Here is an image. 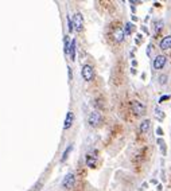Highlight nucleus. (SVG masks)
Wrapping results in <instances>:
<instances>
[{
	"label": "nucleus",
	"instance_id": "obj_7",
	"mask_svg": "<svg viewBox=\"0 0 171 191\" xmlns=\"http://www.w3.org/2000/svg\"><path fill=\"white\" fill-rule=\"evenodd\" d=\"M166 61H167V58L165 55H158L154 59V67L155 69H163V66L166 65Z\"/></svg>",
	"mask_w": 171,
	"mask_h": 191
},
{
	"label": "nucleus",
	"instance_id": "obj_6",
	"mask_svg": "<svg viewBox=\"0 0 171 191\" xmlns=\"http://www.w3.org/2000/svg\"><path fill=\"white\" fill-rule=\"evenodd\" d=\"M81 74H82V77H84V80H85V81H90L93 78V69H92V66H89V65L82 66Z\"/></svg>",
	"mask_w": 171,
	"mask_h": 191
},
{
	"label": "nucleus",
	"instance_id": "obj_4",
	"mask_svg": "<svg viewBox=\"0 0 171 191\" xmlns=\"http://www.w3.org/2000/svg\"><path fill=\"white\" fill-rule=\"evenodd\" d=\"M131 109H132V112L137 116L144 115V113H146V108H144V105L139 101H132V104H131Z\"/></svg>",
	"mask_w": 171,
	"mask_h": 191
},
{
	"label": "nucleus",
	"instance_id": "obj_12",
	"mask_svg": "<svg viewBox=\"0 0 171 191\" xmlns=\"http://www.w3.org/2000/svg\"><path fill=\"white\" fill-rule=\"evenodd\" d=\"M150 124H151V121H150V120H144V121H143L142 124H140V132H142V133H146V132L148 131Z\"/></svg>",
	"mask_w": 171,
	"mask_h": 191
},
{
	"label": "nucleus",
	"instance_id": "obj_8",
	"mask_svg": "<svg viewBox=\"0 0 171 191\" xmlns=\"http://www.w3.org/2000/svg\"><path fill=\"white\" fill-rule=\"evenodd\" d=\"M73 120H74V115L73 112H67L66 118H65V124H64V129H69L73 124Z\"/></svg>",
	"mask_w": 171,
	"mask_h": 191
},
{
	"label": "nucleus",
	"instance_id": "obj_17",
	"mask_svg": "<svg viewBox=\"0 0 171 191\" xmlns=\"http://www.w3.org/2000/svg\"><path fill=\"white\" fill-rule=\"evenodd\" d=\"M70 151H72V145H69L66 150H65V152H64V155H62V159H61V162H65V160L67 159V155H69Z\"/></svg>",
	"mask_w": 171,
	"mask_h": 191
},
{
	"label": "nucleus",
	"instance_id": "obj_9",
	"mask_svg": "<svg viewBox=\"0 0 171 191\" xmlns=\"http://www.w3.org/2000/svg\"><path fill=\"white\" fill-rule=\"evenodd\" d=\"M160 48L162 50H168L171 48V36H165V38L160 41Z\"/></svg>",
	"mask_w": 171,
	"mask_h": 191
},
{
	"label": "nucleus",
	"instance_id": "obj_1",
	"mask_svg": "<svg viewBox=\"0 0 171 191\" xmlns=\"http://www.w3.org/2000/svg\"><path fill=\"white\" fill-rule=\"evenodd\" d=\"M124 30H123V27H121L120 24H116V26H113L112 27V30H111V38L113 39L114 42H117V43H120V42H123V39H124Z\"/></svg>",
	"mask_w": 171,
	"mask_h": 191
},
{
	"label": "nucleus",
	"instance_id": "obj_19",
	"mask_svg": "<svg viewBox=\"0 0 171 191\" xmlns=\"http://www.w3.org/2000/svg\"><path fill=\"white\" fill-rule=\"evenodd\" d=\"M159 82H160L162 85L167 83V76H166V74H162V76H159Z\"/></svg>",
	"mask_w": 171,
	"mask_h": 191
},
{
	"label": "nucleus",
	"instance_id": "obj_18",
	"mask_svg": "<svg viewBox=\"0 0 171 191\" xmlns=\"http://www.w3.org/2000/svg\"><path fill=\"white\" fill-rule=\"evenodd\" d=\"M158 144L160 145V150H162V152L163 153H166V144H165V141L162 140V139H158Z\"/></svg>",
	"mask_w": 171,
	"mask_h": 191
},
{
	"label": "nucleus",
	"instance_id": "obj_14",
	"mask_svg": "<svg viewBox=\"0 0 171 191\" xmlns=\"http://www.w3.org/2000/svg\"><path fill=\"white\" fill-rule=\"evenodd\" d=\"M132 30H133V24L132 23H127V24H125V29H124V34H125V35H130L131 32H132Z\"/></svg>",
	"mask_w": 171,
	"mask_h": 191
},
{
	"label": "nucleus",
	"instance_id": "obj_11",
	"mask_svg": "<svg viewBox=\"0 0 171 191\" xmlns=\"http://www.w3.org/2000/svg\"><path fill=\"white\" fill-rule=\"evenodd\" d=\"M86 164H88L89 167H96V156H93L92 153H88L86 155Z\"/></svg>",
	"mask_w": 171,
	"mask_h": 191
},
{
	"label": "nucleus",
	"instance_id": "obj_3",
	"mask_svg": "<svg viewBox=\"0 0 171 191\" xmlns=\"http://www.w3.org/2000/svg\"><path fill=\"white\" fill-rule=\"evenodd\" d=\"M88 123L92 127H97L100 123H101V113H98V112H92L90 115H89V117H88Z\"/></svg>",
	"mask_w": 171,
	"mask_h": 191
},
{
	"label": "nucleus",
	"instance_id": "obj_16",
	"mask_svg": "<svg viewBox=\"0 0 171 191\" xmlns=\"http://www.w3.org/2000/svg\"><path fill=\"white\" fill-rule=\"evenodd\" d=\"M155 116H156L158 120H163V118H165V113H163L159 108H155Z\"/></svg>",
	"mask_w": 171,
	"mask_h": 191
},
{
	"label": "nucleus",
	"instance_id": "obj_5",
	"mask_svg": "<svg viewBox=\"0 0 171 191\" xmlns=\"http://www.w3.org/2000/svg\"><path fill=\"white\" fill-rule=\"evenodd\" d=\"M73 26H74V30L76 31H82V27H84V19H82V15L81 14H76L73 18Z\"/></svg>",
	"mask_w": 171,
	"mask_h": 191
},
{
	"label": "nucleus",
	"instance_id": "obj_21",
	"mask_svg": "<svg viewBox=\"0 0 171 191\" xmlns=\"http://www.w3.org/2000/svg\"><path fill=\"white\" fill-rule=\"evenodd\" d=\"M167 100H170V96H163V97H160V98H159V102H163V101H167Z\"/></svg>",
	"mask_w": 171,
	"mask_h": 191
},
{
	"label": "nucleus",
	"instance_id": "obj_20",
	"mask_svg": "<svg viewBox=\"0 0 171 191\" xmlns=\"http://www.w3.org/2000/svg\"><path fill=\"white\" fill-rule=\"evenodd\" d=\"M67 23H69V31L72 32L74 30V26H73V22H72V19H70V18H67Z\"/></svg>",
	"mask_w": 171,
	"mask_h": 191
},
{
	"label": "nucleus",
	"instance_id": "obj_2",
	"mask_svg": "<svg viewBox=\"0 0 171 191\" xmlns=\"http://www.w3.org/2000/svg\"><path fill=\"white\" fill-rule=\"evenodd\" d=\"M74 183H76V176H74V174H67L66 176L64 178V180H62V187L66 188V190H70V188L74 186Z\"/></svg>",
	"mask_w": 171,
	"mask_h": 191
},
{
	"label": "nucleus",
	"instance_id": "obj_13",
	"mask_svg": "<svg viewBox=\"0 0 171 191\" xmlns=\"http://www.w3.org/2000/svg\"><path fill=\"white\" fill-rule=\"evenodd\" d=\"M70 58L72 61L76 59V41H72V45H70Z\"/></svg>",
	"mask_w": 171,
	"mask_h": 191
},
{
	"label": "nucleus",
	"instance_id": "obj_15",
	"mask_svg": "<svg viewBox=\"0 0 171 191\" xmlns=\"http://www.w3.org/2000/svg\"><path fill=\"white\" fill-rule=\"evenodd\" d=\"M64 51H65V54H69L70 53V45H69V36H65V48H64Z\"/></svg>",
	"mask_w": 171,
	"mask_h": 191
},
{
	"label": "nucleus",
	"instance_id": "obj_22",
	"mask_svg": "<svg viewBox=\"0 0 171 191\" xmlns=\"http://www.w3.org/2000/svg\"><path fill=\"white\" fill-rule=\"evenodd\" d=\"M156 133H158L159 136H162V135H163V131H162V128H158V129H156Z\"/></svg>",
	"mask_w": 171,
	"mask_h": 191
},
{
	"label": "nucleus",
	"instance_id": "obj_23",
	"mask_svg": "<svg viewBox=\"0 0 171 191\" xmlns=\"http://www.w3.org/2000/svg\"><path fill=\"white\" fill-rule=\"evenodd\" d=\"M67 70H69V80L72 81V70H70V67H67Z\"/></svg>",
	"mask_w": 171,
	"mask_h": 191
},
{
	"label": "nucleus",
	"instance_id": "obj_10",
	"mask_svg": "<svg viewBox=\"0 0 171 191\" xmlns=\"http://www.w3.org/2000/svg\"><path fill=\"white\" fill-rule=\"evenodd\" d=\"M152 29H154V35H158L160 30H163V22L162 20H156L152 23Z\"/></svg>",
	"mask_w": 171,
	"mask_h": 191
}]
</instances>
